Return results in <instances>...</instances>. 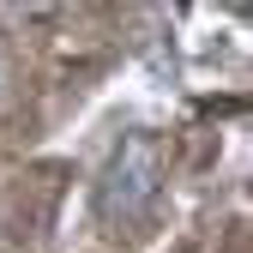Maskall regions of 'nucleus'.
<instances>
[{"mask_svg": "<svg viewBox=\"0 0 253 253\" xmlns=\"http://www.w3.org/2000/svg\"><path fill=\"white\" fill-rule=\"evenodd\" d=\"M0 84H6V67H0Z\"/></svg>", "mask_w": 253, "mask_h": 253, "instance_id": "2", "label": "nucleus"}, {"mask_svg": "<svg viewBox=\"0 0 253 253\" xmlns=\"http://www.w3.org/2000/svg\"><path fill=\"white\" fill-rule=\"evenodd\" d=\"M163 199V145L157 133H126L97 175V217L109 229H139Z\"/></svg>", "mask_w": 253, "mask_h": 253, "instance_id": "1", "label": "nucleus"}]
</instances>
